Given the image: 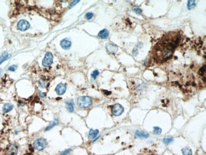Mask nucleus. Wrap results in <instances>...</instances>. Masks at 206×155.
I'll use <instances>...</instances> for the list:
<instances>
[{
  "label": "nucleus",
  "mask_w": 206,
  "mask_h": 155,
  "mask_svg": "<svg viewBox=\"0 0 206 155\" xmlns=\"http://www.w3.org/2000/svg\"><path fill=\"white\" fill-rule=\"evenodd\" d=\"M179 41L180 36L177 33H169L166 34L162 41L155 46V59L161 62L169 59L172 55Z\"/></svg>",
  "instance_id": "1"
},
{
  "label": "nucleus",
  "mask_w": 206,
  "mask_h": 155,
  "mask_svg": "<svg viewBox=\"0 0 206 155\" xmlns=\"http://www.w3.org/2000/svg\"><path fill=\"white\" fill-rule=\"evenodd\" d=\"M91 98L88 96H82L78 98L77 100V104L80 108H88L92 104Z\"/></svg>",
  "instance_id": "2"
},
{
  "label": "nucleus",
  "mask_w": 206,
  "mask_h": 155,
  "mask_svg": "<svg viewBox=\"0 0 206 155\" xmlns=\"http://www.w3.org/2000/svg\"><path fill=\"white\" fill-rule=\"evenodd\" d=\"M48 142L44 138L37 139L34 142L33 146L36 150L38 151H42L47 146Z\"/></svg>",
  "instance_id": "3"
},
{
  "label": "nucleus",
  "mask_w": 206,
  "mask_h": 155,
  "mask_svg": "<svg viewBox=\"0 0 206 155\" xmlns=\"http://www.w3.org/2000/svg\"><path fill=\"white\" fill-rule=\"evenodd\" d=\"M53 60V55L51 52H46L44 58L43 60V66L44 67H49L51 66Z\"/></svg>",
  "instance_id": "4"
},
{
  "label": "nucleus",
  "mask_w": 206,
  "mask_h": 155,
  "mask_svg": "<svg viewBox=\"0 0 206 155\" xmlns=\"http://www.w3.org/2000/svg\"><path fill=\"white\" fill-rule=\"evenodd\" d=\"M112 112L114 115L120 116L124 112V108L121 104H116L112 106Z\"/></svg>",
  "instance_id": "5"
},
{
  "label": "nucleus",
  "mask_w": 206,
  "mask_h": 155,
  "mask_svg": "<svg viewBox=\"0 0 206 155\" xmlns=\"http://www.w3.org/2000/svg\"><path fill=\"white\" fill-rule=\"evenodd\" d=\"M30 27V24L29 23L28 21H27L26 20H21L18 22L17 24V27L18 29L21 31H25L26 30L28 29Z\"/></svg>",
  "instance_id": "6"
},
{
  "label": "nucleus",
  "mask_w": 206,
  "mask_h": 155,
  "mask_svg": "<svg viewBox=\"0 0 206 155\" xmlns=\"http://www.w3.org/2000/svg\"><path fill=\"white\" fill-rule=\"evenodd\" d=\"M18 147L16 144H11L7 148V154L8 155H17Z\"/></svg>",
  "instance_id": "7"
},
{
  "label": "nucleus",
  "mask_w": 206,
  "mask_h": 155,
  "mask_svg": "<svg viewBox=\"0 0 206 155\" xmlns=\"http://www.w3.org/2000/svg\"><path fill=\"white\" fill-rule=\"evenodd\" d=\"M66 89H67V87H66V85L65 84L60 83L57 86L55 90L58 95H62L66 92Z\"/></svg>",
  "instance_id": "8"
},
{
  "label": "nucleus",
  "mask_w": 206,
  "mask_h": 155,
  "mask_svg": "<svg viewBox=\"0 0 206 155\" xmlns=\"http://www.w3.org/2000/svg\"><path fill=\"white\" fill-rule=\"evenodd\" d=\"M106 48L110 53H115L118 50V47L113 43H107L106 45Z\"/></svg>",
  "instance_id": "9"
},
{
  "label": "nucleus",
  "mask_w": 206,
  "mask_h": 155,
  "mask_svg": "<svg viewBox=\"0 0 206 155\" xmlns=\"http://www.w3.org/2000/svg\"><path fill=\"white\" fill-rule=\"evenodd\" d=\"M71 41L67 38L63 39L60 42V45L65 50H68V49L70 48V47H71Z\"/></svg>",
  "instance_id": "10"
},
{
  "label": "nucleus",
  "mask_w": 206,
  "mask_h": 155,
  "mask_svg": "<svg viewBox=\"0 0 206 155\" xmlns=\"http://www.w3.org/2000/svg\"><path fill=\"white\" fill-rule=\"evenodd\" d=\"M135 135H136V137H138V138H141V139H146L149 137V134H148V133L145 132L140 131V130H137V131H136V132H135Z\"/></svg>",
  "instance_id": "11"
},
{
  "label": "nucleus",
  "mask_w": 206,
  "mask_h": 155,
  "mask_svg": "<svg viewBox=\"0 0 206 155\" xmlns=\"http://www.w3.org/2000/svg\"><path fill=\"white\" fill-rule=\"evenodd\" d=\"M66 108L68 110V111L70 113H72L73 111H74V101L72 100L70 101H68V102H66Z\"/></svg>",
  "instance_id": "12"
},
{
  "label": "nucleus",
  "mask_w": 206,
  "mask_h": 155,
  "mask_svg": "<svg viewBox=\"0 0 206 155\" xmlns=\"http://www.w3.org/2000/svg\"><path fill=\"white\" fill-rule=\"evenodd\" d=\"M109 36V32L107 29H104L102 31L99 32L98 36L102 39H107Z\"/></svg>",
  "instance_id": "13"
},
{
  "label": "nucleus",
  "mask_w": 206,
  "mask_h": 155,
  "mask_svg": "<svg viewBox=\"0 0 206 155\" xmlns=\"http://www.w3.org/2000/svg\"><path fill=\"white\" fill-rule=\"evenodd\" d=\"M99 133V130H93V129H91L90 130V132H89L88 134V138L90 139H93L95 138V137L97 136L98 134Z\"/></svg>",
  "instance_id": "14"
},
{
  "label": "nucleus",
  "mask_w": 206,
  "mask_h": 155,
  "mask_svg": "<svg viewBox=\"0 0 206 155\" xmlns=\"http://www.w3.org/2000/svg\"><path fill=\"white\" fill-rule=\"evenodd\" d=\"M13 108H14V105H13V104L9 103L5 104V105L3 106V111L4 113H8L10 112Z\"/></svg>",
  "instance_id": "15"
},
{
  "label": "nucleus",
  "mask_w": 206,
  "mask_h": 155,
  "mask_svg": "<svg viewBox=\"0 0 206 155\" xmlns=\"http://www.w3.org/2000/svg\"><path fill=\"white\" fill-rule=\"evenodd\" d=\"M10 57V55L8 54L6 52H4L2 54V55L1 56V57H0V64L3 62H5L6 60H7Z\"/></svg>",
  "instance_id": "16"
},
{
  "label": "nucleus",
  "mask_w": 206,
  "mask_h": 155,
  "mask_svg": "<svg viewBox=\"0 0 206 155\" xmlns=\"http://www.w3.org/2000/svg\"><path fill=\"white\" fill-rule=\"evenodd\" d=\"M38 84L41 88H46L47 86L46 79H44V78H41V79H39V80Z\"/></svg>",
  "instance_id": "17"
},
{
  "label": "nucleus",
  "mask_w": 206,
  "mask_h": 155,
  "mask_svg": "<svg viewBox=\"0 0 206 155\" xmlns=\"http://www.w3.org/2000/svg\"><path fill=\"white\" fill-rule=\"evenodd\" d=\"M58 120H55L54 121H52V122H51V123L46 128L45 131L46 132V131H48V130H51V128H53V127H55V126H56V125H58Z\"/></svg>",
  "instance_id": "18"
},
{
  "label": "nucleus",
  "mask_w": 206,
  "mask_h": 155,
  "mask_svg": "<svg viewBox=\"0 0 206 155\" xmlns=\"http://www.w3.org/2000/svg\"><path fill=\"white\" fill-rule=\"evenodd\" d=\"M182 153L183 155H192V151L188 147H185L182 149Z\"/></svg>",
  "instance_id": "19"
},
{
  "label": "nucleus",
  "mask_w": 206,
  "mask_h": 155,
  "mask_svg": "<svg viewBox=\"0 0 206 155\" xmlns=\"http://www.w3.org/2000/svg\"><path fill=\"white\" fill-rule=\"evenodd\" d=\"M196 6V3L195 1H193V0H190V1H188V3H187V7L189 10L192 9V8H195V7Z\"/></svg>",
  "instance_id": "20"
},
{
  "label": "nucleus",
  "mask_w": 206,
  "mask_h": 155,
  "mask_svg": "<svg viewBox=\"0 0 206 155\" xmlns=\"http://www.w3.org/2000/svg\"><path fill=\"white\" fill-rule=\"evenodd\" d=\"M172 141H173V137H165V138H164L163 139V142L166 145L171 144Z\"/></svg>",
  "instance_id": "21"
},
{
  "label": "nucleus",
  "mask_w": 206,
  "mask_h": 155,
  "mask_svg": "<svg viewBox=\"0 0 206 155\" xmlns=\"http://www.w3.org/2000/svg\"><path fill=\"white\" fill-rule=\"evenodd\" d=\"M161 132H162V130H161V128H160V127H155L154 128V133L156 135L161 134Z\"/></svg>",
  "instance_id": "22"
},
{
  "label": "nucleus",
  "mask_w": 206,
  "mask_h": 155,
  "mask_svg": "<svg viewBox=\"0 0 206 155\" xmlns=\"http://www.w3.org/2000/svg\"><path fill=\"white\" fill-rule=\"evenodd\" d=\"M99 74H100V72L98 70H95L94 71L91 73V78H93V79H96V77H97L99 75Z\"/></svg>",
  "instance_id": "23"
},
{
  "label": "nucleus",
  "mask_w": 206,
  "mask_h": 155,
  "mask_svg": "<svg viewBox=\"0 0 206 155\" xmlns=\"http://www.w3.org/2000/svg\"><path fill=\"white\" fill-rule=\"evenodd\" d=\"M132 10L135 11L136 14H138V15H140L142 13V10H141V8H138V7H134L132 8Z\"/></svg>",
  "instance_id": "24"
},
{
  "label": "nucleus",
  "mask_w": 206,
  "mask_h": 155,
  "mask_svg": "<svg viewBox=\"0 0 206 155\" xmlns=\"http://www.w3.org/2000/svg\"><path fill=\"white\" fill-rule=\"evenodd\" d=\"M93 15H93V13L88 12V13H87V14H86V15H85V18H86L87 20H90V19H91L92 18H93Z\"/></svg>",
  "instance_id": "25"
},
{
  "label": "nucleus",
  "mask_w": 206,
  "mask_h": 155,
  "mask_svg": "<svg viewBox=\"0 0 206 155\" xmlns=\"http://www.w3.org/2000/svg\"><path fill=\"white\" fill-rule=\"evenodd\" d=\"M205 72V65H204V66L202 67L201 69H200L198 72H199L200 75H204Z\"/></svg>",
  "instance_id": "26"
},
{
  "label": "nucleus",
  "mask_w": 206,
  "mask_h": 155,
  "mask_svg": "<svg viewBox=\"0 0 206 155\" xmlns=\"http://www.w3.org/2000/svg\"><path fill=\"white\" fill-rule=\"evenodd\" d=\"M71 149H67V150H64L63 152H62L59 155H67V154H69L70 151H71Z\"/></svg>",
  "instance_id": "27"
},
{
  "label": "nucleus",
  "mask_w": 206,
  "mask_h": 155,
  "mask_svg": "<svg viewBox=\"0 0 206 155\" xmlns=\"http://www.w3.org/2000/svg\"><path fill=\"white\" fill-rule=\"evenodd\" d=\"M17 66H16V65H12V66H10L9 67H8V71H15L17 69Z\"/></svg>",
  "instance_id": "28"
},
{
  "label": "nucleus",
  "mask_w": 206,
  "mask_h": 155,
  "mask_svg": "<svg viewBox=\"0 0 206 155\" xmlns=\"http://www.w3.org/2000/svg\"><path fill=\"white\" fill-rule=\"evenodd\" d=\"M79 2V1H74L72 3H70V5H69V9H70V8H72V7H74V6L76 5V4L78 3Z\"/></svg>",
  "instance_id": "29"
},
{
  "label": "nucleus",
  "mask_w": 206,
  "mask_h": 155,
  "mask_svg": "<svg viewBox=\"0 0 206 155\" xmlns=\"http://www.w3.org/2000/svg\"><path fill=\"white\" fill-rule=\"evenodd\" d=\"M138 53V50L137 48H134L133 50H132V55H133L134 56H136L137 55Z\"/></svg>",
  "instance_id": "30"
},
{
  "label": "nucleus",
  "mask_w": 206,
  "mask_h": 155,
  "mask_svg": "<svg viewBox=\"0 0 206 155\" xmlns=\"http://www.w3.org/2000/svg\"><path fill=\"white\" fill-rule=\"evenodd\" d=\"M138 45H136V47H137V48H141V47H142V45H143L142 43H139Z\"/></svg>",
  "instance_id": "31"
},
{
  "label": "nucleus",
  "mask_w": 206,
  "mask_h": 155,
  "mask_svg": "<svg viewBox=\"0 0 206 155\" xmlns=\"http://www.w3.org/2000/svg\"><path fill=\"white\" fill-rule=\"evenodd\" d=\"M1 72H2V69H0V75H1Z\"/></svg>",
  "instance_id": "32"
}]
</instances>
